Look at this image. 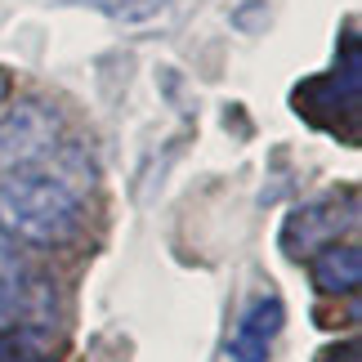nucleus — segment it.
<instances>
[{"mask_svg": "<svg viewBox=\"0 0 362 362\" xmlns=\"http://www.w3.org/2000/svg\"><path fill=\"white\" fill-rule=\"evenodd\" d=\"M63 121L49 103L40 99H18L0 117V175L32 170L36 161H45L59 148Z\"/></svg>", "mask_w": 362, "mask_h": 362, "instance_id": "obj_2", "label": "nucleus"}, {"mask_svg": "<svg viewBox=\"0 0 362 362\" xmlns=\"http://www.w3.org/2000/svg\"><path fill=\"white\" fill-rule=\"evenodd\" d=\"M282 322H286L282 300H277V296H259V300L242 313V322L233 327V336H228V358H233V362H269L273 340H277V331H282Z\"/></svg>", "mask_w": 362, "mask_h": 362, "instance_id": "obj_4", "label": "nucleus"}, {"mask_svg": "<svg viewBox=\"0 0 362 362\" xmlns=\"http://www.w3.org/2000/svg\"><path fill=\"white\" fill-rule=\"evenodd\" d=\"M0 362H49V354L27 331H0Z\"/></svg>", "mask_w": 362, "mask_h": 362, "instance_id": "obj_8", "label": "nucleus"}, {"mask_svg": "<svg viewBox=\"0 0 362 362\" xmlns=\"http://www.w3.org/2000/svg\"><path fill=\"white\" fill-rule=\"evenodd\" d=\"M49 309V282L18 242L0 233V327H18L32 317H45Z\"/></svg>", "mask_w": 362, "mask_h": 362, "instance_id": "obj_3", "label": "nucleus"}, {"mask_svg": "<svg viewBox=\"0 0 362 362\" xmlns=\"http://www.w3.org/2000/svg\"><path fill=\"white\" fill-rule=\"evenodd\" d=\"M344 215H358V211H344ZM344 224H349V219H344ZM327 242H340V206L336 202L304 206V211H296L286 219V228H282L286 255H313V250L327 246Z\"/></svg>", "mask_w": 362, "mask_h": 362, "instance_id": "obj_5", "label": "nucleus"}, {"mask_svg": "<svg viewBox=\"0 0 362 362\" xmlns=\"http://www.w3.org/2000/svg\"><path fill=\"white\" fill-rule=\"evenodd\" d=\"M313 286L322 296H354L362 282V250L358 242H327L309 255Z\"/></svg>", "mask_w": 362, "mask_h": 362, "instance_id": "obj_6", "label": "nucleus"}, {"mask_svg": "<svg viewBox=\"0 0 362 362\" xmlns=\"http://www.w3.org/2000/svg\"><path fill=\"white\" fill-rule=\"evenodd\" d=\"M86 224V206L72 184L54 175H36V170H18L5 175L0 184V233L18 246H67L81 238Z\"/></svg>", "mask_w": 362, "mask_h": 362, "instance_id": "obj_1", "label": "nucleus"}, {"mask_svg": "<svg viewBox=\"0 0 362 362\" xmlns=\"http://www.w3.org/2000/svg\"><path fill=\"white\" fill-rule=\"evenodd\" d=\"M81 5L107 13L112 23H152L157 13L170 9V0H81Z\"/></svg>", "mask_w": 362, "mask_h": 362, "instance_id": "obj_7", "label": "nucleus"}, {"mask_svg": "<svg viewBox=\"0 0 362 362\" xmlns=\"http://www.w3.org/2000/svg\"><path fill=\"white\" fill-rule=\"evenodd\" d=\"M9 99V72H0V103Z\"/></svg>", "mask_w": 362, "mask_h": 362, "instance_id": "obj_9", "label": "nucleus"}]
</instances>
